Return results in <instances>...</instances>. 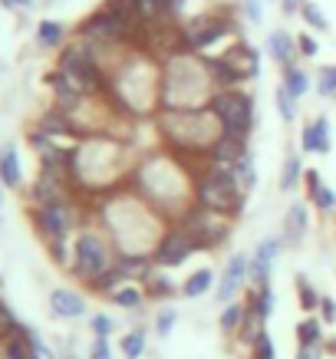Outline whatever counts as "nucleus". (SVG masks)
<instances>
[{"mask_svg": "<svg viewBox=\"0 0 336 359\" xmlns=\"http://www.w3.org/2000/svg\"><path fill=\"white\" fill-rule=\"evenodd\" d=\"M30 353H33V359H56L53 353H50V346H46V343L36 337L33 330H30Z\"/></svg>", "mask_w": 336, "mask_h": 359, "instance_id": "nucleus-46", "label": "nucleus"}, {"mask_svg": "<svg viewBox=\"0 0 336 359\" xmlns=\"http://www.w3.org/2000/svg\"><path fill=\"white\" fill-rule=\"evenodd\" d=\"M96 215L109 241L126 257H149L152 261L155 248L162 244V238L172 228V221L162 218L139 191H126V188L99 198Z\"/></svg>", "mask_w": 336, "mask_h": 359, "instance_id": "nucleus-2", "label": "nucleus"}, {"mask_svg": "<svg viewBox=\"0 0 336 359\" xmlns=\"http://www.w3.org/2000/svg\"><path fill=\"white\" fill-rule=\"evenodd\" d=\"M244 188H241L238 175L231 168H221V165H208L205 175L198 178L195 185V205L208 208V211H217L224 218H238V211L244 208Z\"/></svg>", "mask_w": 336, "mask_h": 359, "instance_id": "nucleus-7", "label": "nucleus"}, {"mask_svg": "<svg viewBox=\"0 0 336 359\" xmlns=\"http://www.w3.org/2000/svg\"><path fill=\"white\" fill-rule=\"evenodd\" d=\"M56 69L73 79L83 96H102V89L109 83L106 69L96 63V56H93V50H89V43L83 36H76V40H69L63 46V53L56 60Z\"/></svg>", "mask_w": 336, "mask_h": 359, "instance_id": "nucleus-8", "label": "nucleus"}, {"mask_svg": "<svg viewBox=\"0 0 336 359\" xmlns=\"http://www.w3.org/2000/svg\"><path fill=\"white\" fill-rule=\"evenodd\" d=\"M244 152H248V142L234 139V135H221V139L215 142V149L208 152V165H221V168H231V165L238 162Z\"/></svg>", "mask_w": 336, "mask_h": 359, "instance_id": "nucleus-20", "label": "nucleus"}, {"mask_svg": "<svg viewBox=\"0 0 336 359\" xmlns=\"http://www.w3.org/2000/svg\"><path fill=\"white\" fill-rule=\"evenodd\" d=\"M116 261H119V250L109 241L106 231H99V228L76 231V238H73V261H69V273L76 280H83L89 287L99 273L116 267Z\"/></svg>", "mask_w": 336, "mask_h": 359, "instance_id": "nucleus-6", "label": "nucleus"}, {"mask_svg": "<svg viewBox=\"0 0 336 359\" xmlns=\"http://www.w3.org/2000/svg\"><path fill=\"white\" fill-rule=\"evenodd\" d=\"M231 172L238 175L241 188H244V195H250V188H254V182H257V175H254V155H250V149L241 155L238 162L231 165Z\"/></svg>", "mask_w": 336, "mask_h": 359, "instance_id": "nucleus-32", "label": "nucleus"}, {"mask_svg": "<svg viewBox=\"0 0 336 359\" xmlns=\"http://www.w3.org/2000/svg\"><path fill=\"white\" fill-rule=\"evenodd\" d=\"M129 149L112 135H89L73 145V182L79 198H106L132 178Z\"/></svg>", "mask_w": 336, "mask_h": 359, "instance_id": "nucleus-3", "label": "nucleus"}, {"mask_svg": "<svg viewBox=\"0 0 336 359\" xmlns=\"http://www.w3.org/2000/svg\"><path fill=\"white\" fill-rule=\"evenodd\" d=\"M0 7H7V11H27V7H33V0H0Z\"/></svg>", "mask_w": 336, "mask_h": 359, "instance_id": "nucleus-51", "label": "nucleus"}, {"mask_svg": "<svg viewBox=\"0 0 336 359\" xmlns=\"http://www.w3.org/2000/svg\"><path fill=\"white\" fill-rule=\"evenodd\" d=\"M191 254H198V244L172 224V228H168V234L162 238V244L155 248L152 264H155V267H162V271H172V267H182Z\"/></svg>", "mask_w": 336, "mask_h": 359, "instance_id": "nucleus-14", "label": "nucleus"}, {"mask_svg": "<svg viewBox=\"0 0 336 359\" xmlns=\"http://www.w3.org/2000/svg\"><path fill=\"white\" fill-rule=\"evenodd\" d=\"M89 330H93V337H112V330H116V320L109 313H96L89 320Z\"/></svg>", "mask_w": 336, "mask_h": 359, "instance_id": "nucleus-43", "label": "nucleus"}, {"mask_svg": "<svg viewBox=\"0 0 336 359\" xmlns=\"http://www.w3.org/2000/svg\"><path fill=\"white\" fill-rule=\"evenodd\" d=\"M155 129L168 152L191 158H208L215 142L224 135V126L211 109H159Z\"/></svg>", "mask_w": 336, "mask_h": 359, "instance_id": "nucleus-5", "label": "nucleus"}, {"mask_svg": "<svg viewBox=\"0 0 336 359\" xmlns=\"http://www.w3.org/2000/svg\"><path fill=\"white\" fill-rule=\"evenodd\" d=\"M50 310H53V316H60V320H79V316L86 313V297L76 294V290L60 287V290L50 294Z\"/></svg>", "mask_w": 336, "mask_h": 359, "instance_id": "nucleus-17", "label": "nucleus"}, {"mask_svg": "<svg viewBox=\"0 0 336 359\" xmlns=\"http://www.w3.org/2000/svg\"><path fill=\"white\" fill-rule=\"evenodd\" d=\"M217 93L215 79L208 73V60L191 50H178L162 60V96L159 109H208Z\"/></svg>", "mask_w": 336, "mask_h": 359, "instance_id": "nucleus-4", "label": "nucleus"}, {"mask_svg": "<svg viewBox=\"0 0 336 359\" xmlns=\"http://www.w3.org/2000/svg\"><path fill=\"white\" fill-rule=\"evenodd\" d=\"M281 86L287 89L293 99H304L307 93H310V76H307V69H300L297 63L281 66Z\"/></svg>", "mask_w": 336, "mask_h": 359, "instance_id": "nucleus-25", "label": "nucleus"}, {"mask_svg": "<svg viewBox=\"0 0 336 359\" xmlns=\"http://www.w3.org/2000/svg\"><path fill=\"white\" fill-rule=\"evenodd\" d=\"M205 60H208V73H211V79H215L217 89H234L248 79L238 66L231 63L228 56H205Z\"/></svg>", "mask_w": 336, "mask_h": 359, "instance_id": "nucleus-19", "label": "nucleus"}, {"mask_svg": "<svg viewBox=\"0 0 336 359\" xmlns=\"http://www.w3.org/2000/svg\"><path fill=\"white\" fill-rule=\"evenodd\" d=\"M109 304H116L119 310H139L145 304V290H142L139 283H122V287H116L109 294Z\"/></svg>", "mask_w": 336, "mask_h": 359, "instance_id": "nucleus-27", "label": "nucleus"}, {"mask_svg": "<svg viewBox=\"0 0 336 359\" xmlns=\"http://www.w3.org/2000/svg\"><path fill=\"white\" fill-rule=\"evenodd\" d=\"M175 290H178V287L165 277L162 267H155V271L149 273V280H145V297H172Z\"/></svg>", "mask_w": 336, "mask_h": 359, "instance_id": "nucleus-33", "label": "nucleus"}, {"mask_svg": "<svg viewBox=\"0 0 336 359\" xmlns=\"http://www.w3.org/2000/svg\"><path fill=\"white\" fill-rule=\"evenodd\" d=\"M297 359H323V343H314V346H300V349H297Z\"/></svg>", "mask_w": 336, "mask_h": 359, "instance_id": "nucleus-48", "label": "nucleus"}, {"mask_svg": "<svg viewBox=\"0 0 336 359\" xmlns=\"http://www.w3.org/2000/svg\"><path fill=\"white\" fill-rule=\"evenodd\" d=\"M274 102H277V112H281L283 122H293V119H297V102H300V99H293L283 86H277V93H274Z\"/></svg>", "mask_w": 336, "mask_h": 359, "instance_id": "nucleus-39", "label": "nucleus"}, {"mask_svg": "<svg viewBox=\"0 0 336 359\" xmlns=\"http://www.w3.org/2000/svg\"><path fill=\"white\" fill-rule=\"evenodd\" d=\"M250 346H254V359H277V353H274V339H271V333H267V327H260V333L250 339Z\"/></svg>", "mask_w": 336, "mask_h": 359, "instance_id": "nucleus-40", "label": "nucleus"}, {"mask_svg": "<svg viewBox=\"0 0 336 359\" xmlns=\"http://www.w3.org/2000/svg\"><path fill=\"white\" fill-rule=\"evenodd\" d=\"M320 316H323V323H333V316H336V304L330 300V297H323V300H320Z\"/></svg>", "mask_w": 336, "mask_h": 359, "instance_id": "nucleus-49", "label": "nucleus"}, {"mask_svg": "<svg viewBox=\"0 0 336 359\" xmlns=\"http://www.w3.org/2000/svg\"><path fill=\"white\" fill-rule=\"evenodd\" d=\"M175 320H178V313H175L172 306H165V310H159V313H155V333H159V337H168V333H172L175 330Z\"/></svg>", "mask_w": 336, "mask_h": 359, "instance_id": "nucleus-41", "label": "nucleus"}, {"mask_svg": "<svg viewBox=\"0 0 336 359\" xmlns=\"http://www.w3.org/2000/svg\"><path fill=\"white\" fill-rule=\"evenodd\" d=\"M244 320H248V304H228L224 306V313H221V333H241V327H244Z\"/></svg>", "mask_w": 336, "mask_h": 359, "instance_id": "nucleus-30", "label": "nucleus"}, {"mask_svg": "<svg viewBox=\"0 0 336 359\" xmlns=\"http://www.w3.org/2000/svg\"><path fill=\"white\" fill-rule=\"evenodd\" d=\"M300 17H304V23L310 27L314 33H326L330 30V20L323 17V11H320V4H314V0H307L304 11H300Z\"/></svg>", "mask_w": 336, "mask_h": 359, "instance_id": "nucleus-36", "label": "nucleus"}, {"mask_svg": "<svg viewBox=\"0 0 336 359\" xmlns=\"http://www.w3.org/2000/svg\"><path fill=\"white\" fill-rule=\"evenodd\" d=\"M300 149L304 152H316V155H326L333 149V139H330V119L326 116H316L304 126L300 132Z\"/></svg>", "mask_w": 336, "mask_h": 359, "instance_id": "nucleus-16", "label": "nucleus"}, {"mask_svg": "<svg viewBox=\"0 0 336 359\" xmlns=\"http://www.w3.org/2000/svg\"><path fill=\"white\" fill-rule=\"evenodd\" d=\"M7 313H11V306L4 304V297H0V316H7Z\"/></svg>", "mask_w": 336, "mask_h": 359, "instance_id": "nucleus-52", "label": "nucleus"}, {"mask_svg": "<svg viewBox=\"0 0 336 359\" xmlns=\"http://www.w3.org/2000/svg\"><path fill=\"white\" fill-rule=\"evenodd\" d=\"M310 201H314L316 211H333L336 208V191L333 188H326V185H320L314 195H310Z\"/></svg>", "mask_w": 336, "mask_h": 359, "instance_id": "nucleus-42", "label": "nucleus"}, {"mask_svg": "<svg viewBox=\"0 0 336 359\" xmlns=\"http://www.w3.org/2000/svg\"><path fill=\"white\" fill-rule=\"evenodd\" d=\"M66 40V27L60 20H40L36 23V43L40 50H60Z\"/></svg>", "mask_w": 336, "mask_h": 359, "instance_id": "nucleus-26", "label": "nucleus"}, {"mask_svg": "<svg viewBox=\"0 0 336 359\" xmlns=\"http://www.w3.org/2000/svg\"><path fill=\"white\" fill-rule=\"evenodd\" d=\"M304 4H307V0H281V11L290 17V13H300V11H304Z\"/></svg>", "mask_w": 336, "mask_h": 359, "instance_id": "nucleus-50", "label": "nucleus"}, {"mask_svg": "<svg viewBox=\"0 0 336 359\" xmlns=\"http://www.w3.org/2000/svg\"><path fill=\"white\" fill-rule=\"evenodd\" d=\"M297 290H300V306H304V313L307 316L316 313V310H320V300H323V297L316 294V287H310L307 277H297Z\"/></svg>", "mask_w": 336, "mask_h": 359, "instance_id": "nucleus-37", "label": "nucleus"}, {"mask_svg": "<svg viewBox=\"0 0 336 359\" xmlns=\"http://www.w3.org/2000/svg\"><path fill=\"white\" fill-rule=\"evenodd\" d=\"M297 339H300V346L323 343V320H316V313H310L307 320H300V323H297Z\"/></svg>", "mask_w": 336, "mask_h": 359, "instance_id": "nucleus-31", "label": "nucleus"}, {"mask_svg": "<svg viewBox=\"0 0 336 359\" xmlns=\"http://www.w3.org/2000/svg\"><path fill=\"white\" fill-rule=\"evenodd\" d=\"M248 310H250V313H257L260 320H267V316L274 313V290H271V283H267V287H254V294L248 297Z\"/></svg>", "mask_w": 336, "mask_h": 359, "instance_id": "nucleus-29", "label": "nucleus"}, {"mask_svg": "<svg viewBox=\"0 0 336 359\" xmlns=\"http://www.w3.org/2000/svg\"><path fill=\"white\" fill-rule=\"evenodd\" d=\"M119 349H122V359H142V353H145V333L142 330H129L119 339Z\"/></svg>", "mask_w": 336, "mask_h": 359, "instance_id": "nucleus-34", "label": "nucleus"}, {"mask_svg": "<svg viewBox=\"0 0 336 359\" xmlns=\"http://www.w3.org/2000/svg\"><path fill=\"white\" fill-rule=\"evenodd\" d=\"M283 241L281 238H264L257 244V250H254V257L250 261L254 264H267V267H274V261H277V254H281Z\"/></svg>", "mask_w": 336, "mask_h": 359, "instance_id": "nucleus-35", "label": "nucleus"}, {"mask_svg": "<svg viewBox=\"0 0 336 359\" xmlns=\"http://www.w3.org/2000/svg\"><path fill=\"white\" fill-rule=\"evenodd\" d=\"M267 53H271L274 63L281 66H290L300 60V46H297V36L287 30H274L271 36H267Z\"/></svg>", "mask_w": 336, "mask_h": 359, "instance_id": "nucleus-18", "label": "nucleus"}, {"mask_svg": "<svg viewBox=\"0 0 336 359\" xmlns=\"http://www.w3.org/2000/svg\"><path fill=\"white\" fill-rule=\"evenodd\" d=\"M248 273H250V257L248 254H234L228 261V267H224V273H221V280H217V300L228 306L234 304V297L244 290V283H248Z\"/></svg>", "mask_w": 336, "mask_h": 359, "instance_id": "nucleus-15", "label": "nucleus"}, {"mask_svg": "<svg viewBox=\"0 0 336 359\" xmlns=\"http://www.w3.org/2000/svg\"><path fill=\"white\" fill-rule=\"evenodd\" d=\"M211 287H215V271H211V267H198L195 273H188L182 280V297L198 300V297L211 294Z\"/></svg>", "mask_w": 336, "mask_h": 359, "instance_id": "nucleus-24", "label": "nucleus"}, {"mask_svg": "<svg viewBox=\"0 0 336 359\" xmlns=\"http://www.w3.org/2000/svg\"><path fill=\"white\" fill-rule=\"evenodd\" d=\"M234 30H238V20H231L224 11H205V13H195V17L182 20V43H184V50L205 56V50L221 43Z\"/></svg>", "mask_w": 336, "mask_h": 359, "instance_id": "nucleus-10", "label": "nucleus"}, {"mask_svg": "<svg viewBox=\"0 0 336 359\" xmlns=\"http://www.w3.org/2000/svg\"><path fill=\"white\" fill-rule=\"evenodd\" d=\"M89 359H112V343H109V337H96V339H93Z\"/></svg>", "mask_w": 336, "mask_h": 359, "instance_id": "nucleus-44", "label": "nucleus"}, {"mask_svg": "<svg viewBox=\"0 0 336 359\" xmlns=\"http://www.w3.org/2000/svg\"><path fill=\"white\" fill-rule=\"evenodd\" d=\"M102 7H106V11L112 13L119 23H126L132 36H139V33H142V27H145V23H142V17H139L135 0H102Z\"/></svg>", "mask_w": 336, "mask_h": 359, "instance_id": "nucleus-22", "label": "nucleus"}, {"mask_svg": "<svg viewBox=\"0 0 336 359\" xmlns=\"http://www.w3.org/2000/svg\"><path fill=\"white\" fill-rule=\"evenodd\" d=\"M0 201H4V198H0Z\"/></svg>", "mask_w": 336, "mask_h": 359, "instance_id": "nucleus-53", "label": "nucleus"}, {"mask_svg": "<svg viewBox=\"0 0 336 359\" xmlns=\"http://www.w3.org/2000/svg\"><path fill=\"white\" fill-rule=\"evenodd\" d=\"M23 182V168H20V155H17V145H4L0 149V185L4 188H20Z\"/></svg>", "mask_w": 336, "mask_h": 359, "instance_id": "nucleus-21", "label": "nucleus"}, {"mask_svg": "<svg viewBox=\"0 0 336 359\" xmlns=\"http://www.w3.org/2000/svg\"><path fill=\"white\" fill-rule=\"evenodd\" d=\"M195 162H208V158H191V155H175V152L149 155V158H142L132 168L129 185L162 218H168L175 224L188 208L195 205V185L198 178L205 175V168H195Z\"/></svg>", "mask_w": 336, "mask_h": 359, "instance_id": "nucleus-1", "label": "nucleus"}, {"mask_svg": "<svg viewBox=\"0 0 336 359\" xmlns=\"http://www.w3.org/2000/svg\"><path fill=\"white\" fill-rule=\"evenodd\" d=\"M241 7H244V17H248L250 23L264 20V4H260V0H241Z\"/></svg>", "mask_w": 336, "mask_h": 359, "instance_id": "nucleus-45", "label": "nucleus"}, {"mask_svg": "<svg viewBox=\"0 0 336 359\" xmlns=\"http://www.w3.org/2000/svg\"><path fill=\"white\" fill-rule=\"evenodd\" d=\"M30 221L43 244L56 241H69L73 231L79 228V201H66V205H33Z\"/></svg>", "mask_w": 336, "mask_h": 359, "instance_id": "nucleus-12", "label": "nucleus"}, {"mask_svg": "<svg viewBox=\"0 0 336 359\" xmlns=\"http://www.w3.org/2000/svg\"><path fill=\"white\" fill-rule=\"evenodd\" d=\"M316 93L323 99H336V63L320 66V73H316Z\"/></svg>", "mask_w": 336, "mask_h": 359, "instance_id": "nucleus-38", "label": "nucleus"}, {"mask_svg": "<svg viewBox=\"0 0 336 359\" xmlns=\"http://www.w3.org/2000/svg\"><path fill=\"white\" fill-rule=\"evenodd\" d=\"M307 205L304 201H293L290 208H287V215H283V238L290 241V244H297V241L307 234Z\"/></svg>", "mask_w": 336, "mask_h": 359, "instance_id": "nucleus-23", "label": "nucleus"}, {"mask_svg": "<svg viewBox=\"0 0 336 359\" xmlns=\"http://www.w3.org/2000/svg\"><path fill=\"white\" fill-rule=\"evenodd\" d=\"M228 221L231 218L217 215V211H208V208H201V205H191L182 218L175 221V228L195 241L198 250H211V248H217V244H224V238L231 234Z\"/></svg>", "mask_w": 336, "mask_h": 359, "instance_id": "nucleus-11", "label": "nucleus"}, {"mask_svg": "<svg viewBox=\"0 0 336 359\" xmlns=\"http://www.w3.org/2000/svg\"><path fill=\"white\" fill-rule=\"evenodd\" d=\"M208 109L221 119L224 135H234V139H241V142L250 139L257 112H254V96H250L244 86L217 89L215 96H211V102H208Z\"/></svg>", "mask_w": 336, "mask_h": 359, "instance_id": "nucleus-9", "label": "nucleus"}, {"mask_svg": "<svg viewBox=\"0 0 336 359\" xmlns=\"http://www.w3.org/2000/svg\"><path fill=\"white\" fill-rule=\"evenodd\" d=\"M297 46H300V56H316L320 53V43L314 40V33H300V36H297Z\"/></svg>", "mask_w": 336, "mask_h": 359, "instance_id": "nucleus-47", "label": "nucleus"}, {"mask_svg": "<svg viewBox=\"0 0 336 359\" xmlns=\"http://www.w3.org/2000/svg\"><path fill=\"white\" fill-rule=\"evenodd\" d=\"M304 162H300V155L297 152H290L287 155V162H283V172H281V188L283 191H293V188L304 182Z\"/></svg>", "mask_w": 336, "mask_h": 359, "instance_id": "nucleus-28", "label": "nucleus"}, {"mask_svg": "<svg viewBox=\"0 0 336 359\" xmlns=\"http://www.w3.org/2000/svg\"><path fill=\"white\" fill-rule=\"evenodd\" d=\"M76 36H83L89 43H99V46H132V40H135L129 33V27L116 20L106 7H96V11L89 13L86 20L79 23Z\"/></svg>", "mask_w": 336, "mask_h": 359, "instance_id": "nucleus-13", "label": "nucleus"}]
</instances>
